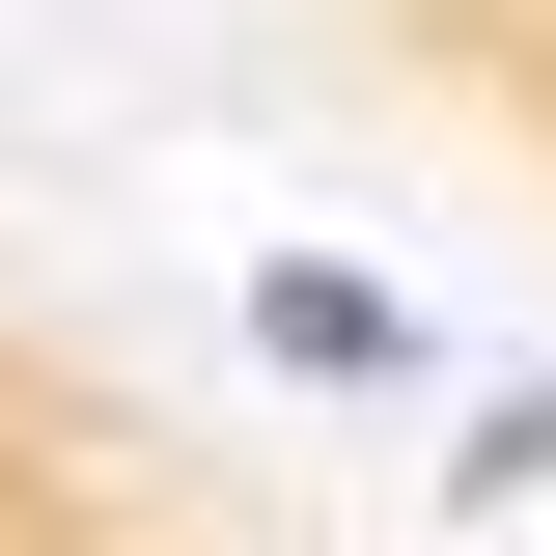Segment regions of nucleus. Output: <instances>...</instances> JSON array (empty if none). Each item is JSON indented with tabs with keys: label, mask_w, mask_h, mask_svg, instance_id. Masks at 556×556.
<instances>
[{
	"label": "nucleus",
	"mask_w": 556,
	"mask_h": 556,
	"mask_svg": "<svg viewBox=\"0 0 556 556\" xmlns=\"http://www.w3.org/2000/svg\"><path fill=\"white\" fill-rule=\"evenodd\" d=\"M0 556H251L223 473L56 334V306H28V278H0Z\"/></svg>",
	"instance_id": "1"
}]
</instances>
